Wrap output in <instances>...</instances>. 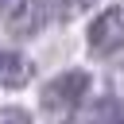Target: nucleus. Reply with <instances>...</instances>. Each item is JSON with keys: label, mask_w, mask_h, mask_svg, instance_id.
Wrapping results in <instances>:
<instances>
[{"label": "nucleus", "mask_w": 124, "mask_h": 124, "mask_svg": "<svg viewBox=\"0 0 124 124\" xmlns=\"http://www.w3.org/2000/svg\"><path fill=\"white\" fill-rule=\"evenodd\" d=\"M89 70H62V74H54L46 85H43V93H39V101H43V108L46 112H62V116H70V112H78L81 108V101L89 97Z\"/></svg>", "instance_id": "1"}, {"label": "nucleus", "mask_w": 124, "mask_h": 124, "mask_svg": "<svg viewBox=\"0 0 124 124\" xmlns=\"http://www.w3.org/2000/svg\"><path fill=\"white\" fill-rule=\"evenodd\" d=\"M85 46L93 54H112L124 46V8L112 4V8H101L89 27H85Z\"/></svg>", "instance_id": "2"}, {"label": "nucleus", "mask_w": 124, "mask_h": 124, "mask_svg": "<svg viewBox=\"0 0 124 124\" xmlns=\"http://www.w3.org/2000/svg\"><path fill=\"white\" fill-rule=\"evenodd\" d=\"M50 23V4L46 0H16L8 12V31L16 39H31L39 31H46Z\"/></svg>", "instance_id": "3"}, {"label": "nucleus", "mask_w": 124, "mask_h": 124, "mask_svg": "<svg viewBox=\"0 0 124 124\" xmlns=\"http://www.w3.org/2000/svg\"><path fill=\"white\" fill-rule=\"evenodd\" d=\"M31 78H35V66L27 54H19V50L0 54V89H23Z\"/></svg>", "instance_id": "4"}, {"label": "nucleus", "mask_w": 124, "mask_h": 124, "mask_svg": "<svg viewBox=\"0 0 124 124\" xmlns=\"http://www.w3.org/2000/svg\"><path fill=\"white\" fill-rule=\"evenodd\" d=\"M0 124H35V116L19 105H0Z\"/></svg>", "instance_id": "5"}, {"label": "nucleus", "mask_w": 124, "mask_h": 124, "mask_svg": "<svg viewBox=\"0 0 124 124\" xmlns=\"http://www.w3.org/2000/svg\"><path fill=\"white\" fill-rule=\"evenodd\" d=\"M93 4H97V0H62V8H66V12H89Z\"/></svg>", "instance_id": "6"}, {"label": "nucleus", "mask_w": 124, "mask_h": 124, "mask_svg": "<svg viewBox=\"0 0 124 124\" xmlns=\"http://www.w3.org/2000/svg\"><path fill=\"white\" fill-rule=\"evenodd\" d=\"M4 8H8V0H0V12H4Z\"/></svg>", "instance_id": "7"}]
</instances>
